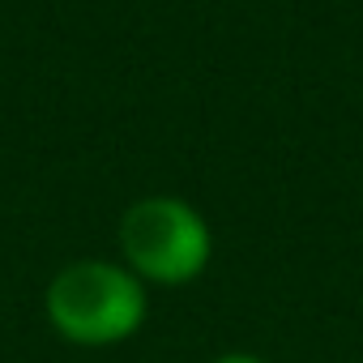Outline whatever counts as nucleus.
Returning <instances> with one entry per match:
<instances>
[{"instance_id":"f257e3e1","label":"nucleus","mask_w":363,"mask_h":363,"mask_svg":"<svg viewBox=\"0 0 363 363\" xmlns=\"http://www.w3.org/2000/svg\"><path fill=\"white\" fill-rule=\"evenodd\" d=\"M48 325L73 346L128 342L150 316V286L111 257H82L56 269L43 291Z\"/></svg>"},{"instance_id":"f03ea898","label":"nucleus","mask_w":363,"mask_h":363,"mask_svg":"<svg viewBox=\"0 0 363 363\" xmlns=\"http://www.w3.org/2000/svg\"><path fill=\"white\" fill-rule=\"evenodd\" d=\"M120 261L145 286H189L210 269L214 231L206 214L171 193H154L133 201L116 227Z\"/></svg>"},{"instance_id":"7ed1b4c3","label":"nucleus","mask_w":363,"mask_h":363,"mask_svg":"<svg viewBox=\"0 0 363 363\" xmlns=\"http://www.w3.org/2000/svg\"><path fill=\"white\" fill-rule=\"evenodd\" d=\"M210 363H265V359L252 354V350H227V354H218V359H210Z\"/></svg>"}]
</instances>
